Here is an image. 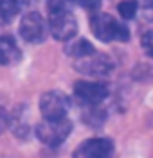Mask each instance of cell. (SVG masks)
Listing matches in <instances>:
<instances>
[{
  "label": "cell",
  "instance_id": "cell-1",
  "mask_svg": "<svg viewBox=\"0 0 153 158\" xmlns=\"http://www.w3.org/2000/svg\"><path fill=\"white\" fill-rule=\"evenodd\" d=\"M49 31L52 38L70 41L78 34V22L72 11L67 7V0H49Z\"/></svg>",
  "mask_w": 153,
  "mask_h": 158
},
{
  "label": "cell",
  "instance_id": "cell-2",
  "mask_svg": "<svg viewBox=\"0 0 153 158\" xmlns=\"http://www.w3.org/2000/svg\"><path fill=\"white\" fill-rule=\"evenodd\" d=\"M92 34L101 41H128L130 29L124 22L115 20L108 13H94L90 18Z\"/></svg>",
  "mask_w": 153,
  "mask_h": 158
},
{
  "label": "cell",
  "instance_id": "cell-3",
  "mask_svg": "<svg viewBox=\"0 0 153 158\" xmlns=\"http://www.w3.org/2000/svg\"><path fill=\"white\" fill-rule=\"evenodd\" d=\"M72 131V122L69 118L61 120H43L36 126V137L49 148H56L63 144Z\"/></svg>",
  "mask_w": 153,
  "mask_h": 158
},
{
  "label": "cell",
  "instance_id": "cell-4",
  "mask_svg": "<svg viewBox=\"0 0 153 158\" xmlns=\"http://www.w3.org/2000/svg\"><path fill=\"white\" fill-rule=\"evenodd\" d=\"M70 110V99L60 90L45 92L40 97V111L43 120H61L67 118V113Z\"/></svg>",
  "mask_w": 153,
  "mask_h": 158
},
{
  "label": "cell",
  "instance_id": "cell-5",
  "mask_svg": "<svg viewBox=\"0 0 153 158\" xmlns=\"http://www.w3.org/2000/svg\"><path fill=\"white\" fill-rule=\"evenodd\" d=\"M76 70L81 72L88 77H106L113 69V61L110 56L101 54V52H94L87 58L76 59Z\"/></svg>",
  "mask_w": 153,
  "mask_h": 158
},
{
  "label": "cell",
  "instance_id": "cell-6",
  "mask_svg": "<svg viewBox=\"0 0 153 158\" xmlns=\"http://www.w3.org/2000/svg\"><path fill=\"white\" fill-rule=\"evenodd\" d=\"M22 40H25L27 43L32 45H38L45 40L47 34V22L43 20L40 13L36 11H29L27 15H23V18L20 22V27H18Z\"/></svg>",
  "mask_w": 153,
  "mask_h": 158
},
{
  "label": "cell",
  "instance_id": "cell-7",
  "mask_svg": "<svg viewBox=\"0 0 153 158\" xmlns=\"http://www.w3.org/2000/svg\"><path fill=\"white\" fill-rule=\"evenodd\" d=\"M74 95L83 101L85 104H90V106H96L103 102L104 99L108 97V86L101 83V81H78L74 85Z\"/></svg>",
  "mask_w": 153,
  "mask_h": 158
},
{
  "label": "cell",
  "instance_id": "cell-8",
  "mask_svg": "<svg viewBox=\"0 0 153 158\" xmlns=\"http://www.w3.org/2000/svg\"><path fill=\"white\" fill-rule=\"evenodd\" d=\"M74 158H112L113 156V142L110 138H88L81 142L76 151Z\"/></svg>",
  "mask_w": 153,
  "mask_h": 158
},
{
  "label": "cell",
  "instance_id": "cell-9",
  "mask_svg": "<svg viewBox=\"0 0 153 158\" xmlns=\"http://www.w3.org/2000/svg\"><path fill=\"white\" fill-rule=\"evenodd\" d=\"M22 58L16 41L11 36H0V65H15Z\"/></svg>",
  "mask_w": 153,
  "mask_h": 158
},
{
  "label": "cell",
  "instance_id": "cell-10",
  "mask_svg": "<svg viewBox=\"0 0 153 158\" xmlns=\"http://www.w3.org/2000/svg\"><path fill=\"white\" fill-rule=\"evenodd\" d=\"M65 52L69 56H72L74 59H81V58H87V56L94 54L96 49H94V45L90 41H87L83 38H76V40H70V43L65 47Z\"/></svg>",
  "mask_w": 153,
  "mask_h": 158
},
{
  "label": "cell",
  "instance_id": "cell-11",
  "mask_svg": "<svg viewBox=\"0 0 153 158\" xmlns=\"http://www.w3.org/2000/svg\"><path fill=\"white\" fill-rule=\"evenodd\" d=\"M22 7V0H0V18L4 22H9L20 13Z\"/></svg>",
  "mask_w": 153,
  "mask_h": 158
},
{
  "label": "cell",
  "instance_id": "cell-12",
  "mask_svg": "<svg viewBox=\"0 0 153 158\" xmlns=\"http://www.w3.org/2000/svg\"><path fill=\"white\" fill-rule=\"evenodd\" d=\"M137 2L135 0H121L119 6H117V11L121 15L122 20H132L135 15H137Z\"/></svg>",
  "mask_w": 153,
  "mask_h": 158
},
{
  "label": "cell",
  "instance_id": "cell-13",
  "mask_svg": "<svg viewBox=\"0 0 153 158\" xmlns=\"http://www.w3.org/2000/svg\"><path fill=\"white\" fill-rule=\"evenodd\" d=\"M85 120L90 126H101L103 122H104V113L97 108H88V111L85 113Z\"/></svg>",
  "mask_w": 153,
  "mask_h": 158
},
{
  "label": "cell",
  "instance_id": "cell-14",
  "mask_svg": "<svg viewBox=\"0 0 153 158\" xmlns=\"http://www.w3.org/2000/svg\"><path fill=\"white\" fill-rule=\"evenodd\" d=\"M141 47H142V50L150 58H153V29L146 31L141 36Z\"/></svg>",
  "mask_w": 153,
  "mask_h": 158
},
{
  "label": "cell",
  "instance_id": "cell-15",
  "mask_svg": "<svg viewBox=\"0 0 153 158\" xmlns=\"http://www.w3.org/2000/svg\"><path fill=\"white\" fill-rule=\"evenodd\" d=\"M70 2H76V4H79L81 7H85L87 11H97L101 7V0H70Z\"/></svg>",
  "mask_w": 153,
  "mask_h": 158
},
{
  "label": "cell",
  "instance_id": "cell-16",
  "mask_svg": "<svg viewBox=\"0 0 153 158\" xmlns=\"http://www.w3.org/2000/svg\"><path fill=\"white\" fill-rule=\"evenodd\" d=\"M9 126V115H7V111L0 106V133H4L6 129Z\"/></svg>",
  "mask_w": 153,
  "mask_h": 158
},
{
  "label": "cell",
  "instance_id": "cell-17",
  "mask_svg": "<svg viewBox=\"0 0 153 158\" xmlns=\"http://www.w3.org/2000/svg\"><path fill=\"white\" fill-rule=\"evenodd\" d=\"M137 6L141 7H146V9H153V0H135Z\"/></svg>",
  "mask_w": 153,
  "mask_h": 158
}]
</instances>
